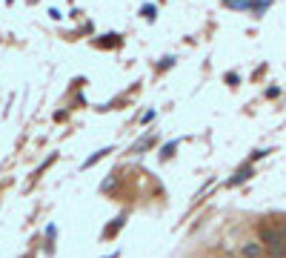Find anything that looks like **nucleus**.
<instances>
[{"mask_svg":"<svg viewBox=\"0 0 286 258\" xmlns=\"http://www.w3.org/2000/svg\"><path fill=\"white\" fill-rule=\"evenodd\" d=\"M106 258H117V252H114V255H106Z\"/></svg>","mask_w":286,"mask_h":258,"instance_id":"nucleus-5","label":"nucleus"},{"mask_svg":"<svg viewBox=\"0 0 286 258\" xmlns=\"http://www.w3.org/2000/svg\"><path fill=\"white\" fill-rule=\"evenodd\" d=\"M260 244H264V250H269L272 258H283L286 255V235H283V229L260 227Z\"/></svg>","mask_w":286,"mask_h":258,"instance_id":"nucleus-1","label":"nucleus"},{"mask_svg":"<svg viewBox=\"0 0 286 258\" xmlns=\"http://www.w3.org/2000/svg\"><path fill=\"white\" fill-rule=\"evenodd\" d=\"M106 152H112V149H100V152H94L92 158H86V161H83V169H89V166H94V164H98V161H100V158L106 155Z\"/></svg>","mask_w":286,"mask_h":258,"instance_id":"nucleus-3","label":"nucleus"},{"mask_svg":"<svg viewBox=\"0 0 286 258\" xmlns=\"http://www.w3.org/2000/svg\"><path fill=\"white\" fill-rule=\"evenodd\" d=\"M241 258H264V244L260 241H243L241 244Z\"/></svg>","mask_w":286,"mask_h":258,"instance_id":"nucleus-2","label":"nucleus"},{"mask_svg":"<svg viewBox=\"0 0 286 258\" xmlns=\"http://www.w3.org/2000/svg\"><path fill=\"white\" fill-rule=\"evenodd\" d=\"M249 175H252V166H243V169H241V172H237L235 178H232V184H243V181L249 178Z\"/></svg>","mask_w":286,"mask_h":258,"instance_id":"nucleus-4","label":"nucleus"}]
</instances>
